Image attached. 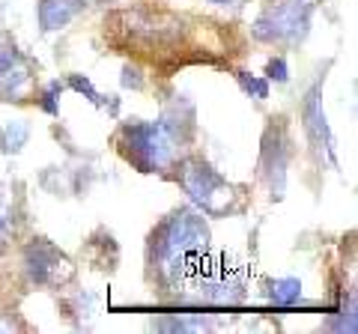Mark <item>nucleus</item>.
Wrapping results in <instances>:
<instances>
[{
	"label": "nucleus",
	"mask_w": 358,
	"mask_h": 334,
	"mask_svg": "<svg viewBox=\"0 0 358 334\" xmlns=\"http://www.w3.org/2000/svg\"><path fill=\"white\" fill-rule=\"evenodd\" d=\"M117 143L122 155L141 167L143 173H159L164 167H171L173 161V140L167 135V129L159 122H131V126H122Z\"/></svg>",
	"instance_id": "nucleus-1"
},
{
	"label": "nucleus",
	"mask_w": 358,
	"mask_h": 334,
	"mask_svg": "<svg viewBox=\"0 0 358 334\" xmlns=\"http://www.w3.org/2000/svg\"><path fill=\"white\" fill-rule=\"evenodd\" d=\"M206 245V230L192 212H179L164 224L159 239V266L164 272L188 269L194 251Z\"/></svg>",
	"instance_id": "nucleus-2"
},
{
	"label": "nucleus",
	"mask_w": 358,
	"mask_h": 334,
	"mask_svg": "<svg viewBox=\"0 0 358 334\" xmlns=\"http://www.w3.org/2000/svg\"><path fill=\"white\" fill-rule=\"evenodd\" d=\"M310 21V0H272L257 18L254 33L263 42H296L305 36Z\"/></svg>",
	"instance_id": "nucleus-3"
},
{
	"label": "nucleus",
	"mask_w": 358,
	"mask_h": 334,
	"mask_svg": "<svg viewBox=\"0 0 358 334\" xmlns=\"http://www.w3.org/2000/svg\"><path fill=\"white\" fill-rule=\"evenodd\" d=\"M182 185H185V191L192 194L194 203L203 206L209 215L227 212L230 200L236 197L233 194V188L206 164H188L185 173H182Z\"/></svg>",
	"instance_id": "nucleus-4"
},
{
	"label": "nucleus",
	"mask_w": 358,
	"mask_h": 334,
	"mask_svg": "<svg viewBox=\"0 0 358 334\" xmlns=\"http://www.w3.org/2000/svg\"><path fill=\"white\" fill-rule=\"evenodd\" d=\"M27 272L36 284H57L69 275V263H66L51 245L36 242L27 254Z\"/></svg>",
	"instance_id": "nucleus-5"
},
{
	"label": "nucleus",
	"mask_w": 358,
	"mask_h": 334,
	"mask_svg": "<svg viewBox=\"0 0 358 334\" xmlns=\"http://www.w3.org/2000/svg\"><path fill=\"white\" fill-rule=\"evenodd\" d=\"M27 87H30V69L24 57L15 51V45L0 48V93L18 99Z\"/></svg>",
	"instance_id": "nucleus-6"
},
{
	"label": "nucleus",
	"mask_w": 358,
	"mask_h": 334,
	"mask_svg": "<svg viewBox=\"0 0 358 334\" xmlns=\"http://www.w3.org/2000/svg\"><path fill=\"white\" fill-rule=\"evenodd\" d=\"M81 0H42L39 3V24L42 30H60L81 13Z\"/></svg>",
	"instance_id": "nucleus-7"
},
{
	"label": "nucleus",
	"mask_w": 358,
	"mask_h": 334,
	"mask_svg": "<svg viewBox=\"0 0 358 334\" xmlns=\"http://www.w3.org/2000/svg\"><path fill=\"white\" fill-rule=\"evenodd\" d=\"M268 298H272L275 305H299L301 302V284L296 281V277H281V281H272Z\"/></svg>",
	"instance_id": "nucleus-8"
},
{
	"label": "nucleus",
	"mask_w": 358,
	"mask_h": 334,
	"mask_svg": "<svg viewBox=\"0 0 358 334\" xmlns=\"http://www.w3.org/2000/svg\"><path fill=\"white\" fill-rule=\"evenodd\" d=\"M27 138H30V129L24 122H13V126L0 131V147H3V152H18L27 143Z\"/></svg>",
	"instance_id": "nucleus-9"
},
{
	"label": "nucleus",
	"mask_w": 358,
	"mask_h": 334,
	"mask_svg": "<svg viewBox=\"0 0 358 334\" xmlns=\"http://www.w3.org/2000/svg\"><path fill=\"white\" fill-rule=\"evenodd\" d=\"M239 84H242V90L254 96V99H266L268 96V84L263 81V78H257V75H248V72H239Z\"/></svg>",
	"instance_id": "nucleus-10"
},
{
	"label": "nucleus",
	"mask_w": 358,
	"mask_h": 334,
	"mask_svg": "<svg viewBox=\"0 0 358 334\" xmlns=\"http://www.w3.org/2000/svg\"><path fill=\"white\" fill-rule=\"evenodd\" d=\"M266 78L268 81H278V84H287L289 81V69H287V60L284 57H272L266 66Z\"/></svg>",
	"instance_id": "nucleus-11"
},
{
	"label": "nucleus",
	"mask_w": 358,
	"mask_h": 334,
	"mask_svg": "<svg viewBox=\"0 0 358 334\" xmlns=\"http://www.w3.org/2000/svg\"><path fill=\"white\" fill-rule=\"evenodd\" d=\"M69 84L75 87V90H78V93H84V96H90V102H96V105H105V102H102V96H99V93H96V87H93V84H90V78H81V75H72V78H69Z\"/></svg>",
	"instance_id": "nucleus-12"
},
{
	"label": "nucleus",
	"mask_w": 358,
	"mask_h": 334,
	"mask_svg": "<svg viewBox=\"0 0 358 334\" xmlns=\"http://www.w3.org/2000/svg\"><path fill=\"white\" fill-rule=\"evenodd\" d=\"M63 90L60 87V81H51L48 84V90H45V96H42V108L48 110V114H60V105H57V93Z\"/></svg>",
	"instance_id": "nucleus-13"
},
{
	"label": "nucleus",
	"mask_w": 358,
	"mask_h": 334,
	"mask_svg": "<svg viewBox=\"0 0 358 334\" xmlns=\"http://www.w3.org/2000/svg\"><path fill=\"white\" fill-rule=\"evenodd\" d=\"M209 3H218V6H236L242 0H209Z\"/></svg>",
	"instance_id": "nucleus-14"
}]
</instances>
